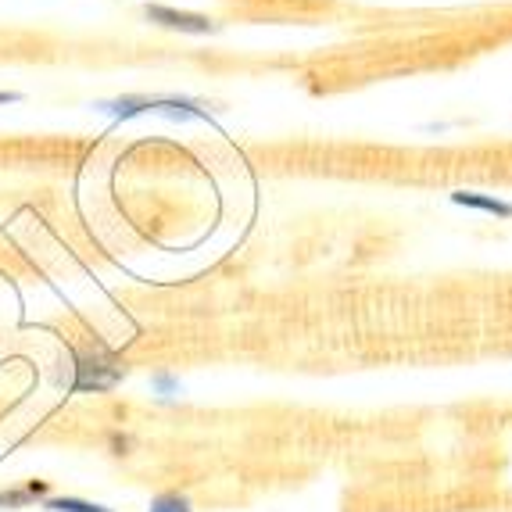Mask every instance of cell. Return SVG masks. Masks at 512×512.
<instances>
[{
  "mask_svg": "<svg viewBox=\"0 0 512 512\" xmlns=\"http://www.w3.org/2000/svg\"><path fill=\"white\" fill-rule=\"evenodd\" d=\"M154 391L162 394V398H176V394H180V380L172 373H158L154 376Z\"/></svg>",
  "mask_w": 512,
  "mask_h": 512,
  "instance_id": "ba28073f",
  "label": "cell"
},
{
  "mask_svg": "<svg viewBox=\"0 0 512 512\" xmlns=\"http://www.w3.org/2000/svg\"><path fill=\"white\" fill-rule=\"evenodd\" d=\"M452 201H455V205H462V208H473V212H487V215H498V219H512V205H509V201H498V197L473 194V190H455Z\"/></svg>",
  "mask_w": 512,
  "mask_h": 512,
  "instance_id": "277c9868",
  "label": "cell"
},
{
  "mask_svg": "<svg viewBox=\"0 0 512 512\" xmlns=\"http://www.w3.org/2000/svg\"><path fill=\"white\" fill-rule=\"evenodd\" d=\"M129 434H111V448H115V455H129Z\"/></svg>",
  "mask_w": 512,
  "mask_h": 512,
  "instance_id": "9c48e42d",
  "label": "cell"
},
{
  "mask_svg": "<svg viewBox=\"0 0 512 512\" xmlns=\"http://www.w3.org/2000/svg\"><path fill=\"white\" fill-rule=\"evenodd\" d=\"M147 512H194V505H190V498L180 495V491H162V495L151 498V509Z\"/></svg>",
  "mask_w": 512,
  "mask_h": 512,
  "instance_id": "8992f818",
  "label": "cell"
},
{
  "mask_svg": "<svg viewBox=\"0 0 512 512\" xmlns=\"http://www.w3.org/2000/svg\"><path fill=\"white\" fill-rule=\"evenodd\" d=\"M122 376H126V366L111 359L108 348H90V351H79L76 355V376H72V391L76 394H101L111 391L115 384H122Z\"/></svg>",
  "mask_w": 512,
  "mask_h": 512,
  "instance_id": "7a4b0ae2",
  "label": "cell"
},
{
  "mask_svg": "<svg viewBox=\"0 0 512 512\" xmlns=\"http://www.w3.org/2000/svg\"><path fill=\"white\" fill-rule=\"evenodd\" d=\"M36 491L33 487H11V491H0V509H29L36 502Z\"/></svg>",
  "mask_w": 512,
  "mask_h": 512,
  "instance_id": "52a82bcc",
  "label": "cell"
},
{
  "mask_svg": "<svg viewBox=\"0 0 512 512\" xmlns=\"http://www.w3.org/2000/svg\"><path fill=\"white\" fill-rule=\"evenodd\" d=\"M144 15L151 18L154 26L162 29H176V33H190V36H212L219 33V22L208 15H194V11H176L165 8V4H147Z\"/></svg>",
  "mask_w": 512,
  "mask_h": 512,
  "instance_id": "3957f363",
  "label": "cell"
},
{
  "mask_svg": "<svg viewBox=\"0 0 512 512\" xmlns=\"http://www.w3.org/2000/svg\"><path fill=\"white\" fill-rule=\"evenodd\" d=\"M101 115H115V119H133V115H165V119H208V111L194 101V97H147V94H122L111 97V101H97L94 104Z\"/></svg>",
  "mask_w": 512,
  "mask_h": 512,
  "instance_id": "6da1fadb",
  "label": "cell"
},
{
  "mask_svg": "<svg viewBox=\"0 0 512 512\" xmlns=\"http://www.w3.org/2000/svg\"><path fill=\"white\" fill-rule=\"evenodd\" d=\"M11 101H22V94H11V90H0V104H11Z\"/></svg>",
  "mask_w": 512,
  "mask_h": 512,
  "instance_id": "30bf717a",
  "label": "cell"
},
{
  "mask_svg": "<svg viewBox=\"0 0 512 512\" xmlns=\"http://www.w3.org/2000/svg\"><path fill=\"white\" fill-rule=\"evenodd\" d=\"M43 509H47V512H111L108 505L86 502V498H72V495L43 498Z\"/></svg>",
  "mask_w": 512,
  "mask_h": 512,
  "instance_id": "5b68a950",
  "label": "cell"
}]
</instances>
